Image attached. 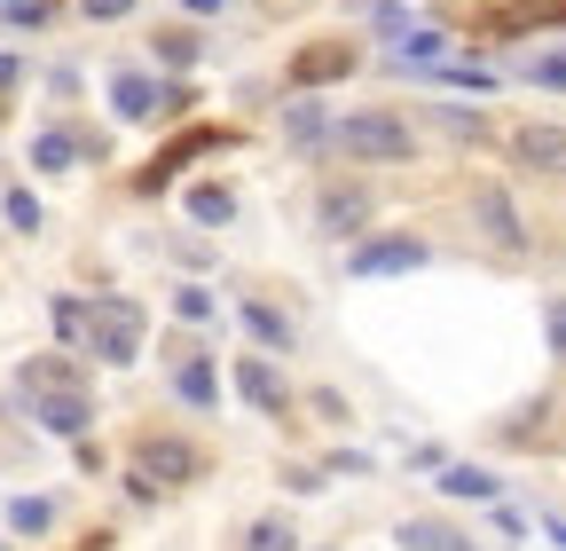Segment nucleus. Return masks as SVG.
Returning <instances> with one entry per match:
<instances>
[{"label": "nucleus", "mask_w": 566, "mask_h": 551, "mask_svg": "<svg viewBox=\"0 0 566 551\" xmlns=\"http://www.w3.org/2000/svg\"><path fill=\"white\" fill-rule=\"evenodd\" d=\"M354 63H363V55H354L346 40H315V48L292 55V80H300V87H323V80H346Z\"/></svg>", "instance_id": "obj_11"}, {"label": "nucleus", "mask_w": 566, "mask_h": 551, "mask_svg": "<svg viewBox=\"0 0 566 551\" xmlns=\"http://www.w3.org/2000/svg\"><path fill=\"white\" fill-rule=\"evenodd\" d=\"M401 543L409 551H472L457 528H441V520H401Z\"/></svg>", "instance_id": "obj_20"}, {"label": "nucleus", "mask_w": 566, "mask_h": 551, "mask_svg": "<svg viewBox=\"0 0 566 551\" xmlns=\"http://www.w3.org/2000/svg\"><path fill=\"white\" fill-rule=\"evenodd\" d=\"M527 80H543V87H566V55H543V63H527Z\"/></svg>", "instance_id": "obj_30"}, {"label": "nucleus", "mask_w": 566, "mask_h": 551, "mask_svg": "<svg viewBox=\"0 0 566 551\" xmlns=\"http://www.w3.org/2000/svg\"><path fill=\"white\" fill-rule=\"evenodd\" d=\"M9 528H17V536H48V528H55V505H48V497H17V505H9Z\"/></svg>", "instance_id": "obj_21"}, {"label": "nucleus", "mask_w": 566, "mask_h": 551, "mask_svg": "<svg viewBox=\"0 0 566 551\" xmlns=\"http://www.w3.org/2000/svg\"><path fill=\"white\" fill-rule=\"evenodd\" d=\"M48 315H55V339H63V347H80V355H87V331H95V308L63 292V300H48Z\"/></svg>", "instance_id": "obj_14"}, {"label": "nucleus", "mask_w": 566, "mask_h": 551, "mask_svg": "<svg viewBox=\"0 0 566 551\" xmlns=\"http://www.w3.org/2000/svg\"><path fill=\"white\" fill-rule=\"evenodd\" d=\"M331 143H338L346 158H370V166H409V158H417V134H409V118H394V111H354L346 126H331Z\"/></svg>", "instance_id": "obj_1"}, {"label": "nucleus", "mask_w": 566, "mask_h": 551, "mask_svg": "<svg viewBox=\"0 0 566 551\" xmlns=\"http://www.w3.org/2000/svg\"><path fill=\"white\" fill-rule=\"evenodd\" d=\"M126 472L142 480V489H189L197 480V441H181V434H142L134 449H126Z\"/></svg>", "instance_id": "obj_3"}, {"label": "nucleus", "mask_w": 566, "mask_h": 551, "mask_svg": "<svg viewBox=\"0 0 566 551\" xmlns=\"http://www.w3.org/2000/svg\"><path fill=\"white\" fill-rule=\"evenodd\" d=\"M221 143H229L221 126H197V134H181V143H166V150H158L150 166L134 174V189H142V197H158V189H166V181H174V174H181L189 158H205V150H221Z\"/></svg>", "instance_id": "obj_6"}, {"label": "nucleus", "mask_w": 566, "mask_h": 551, "mask_svg": "<svg viewBox=\"0 0 566 551\" xmlns=\"http://www.w3.org/2000/svg\"><path fill=\"white\" fill-rule=\"evenodd\" d=\"M189 214H197L205 229L237 221V189H229V181H197V189H189Z\"/></svg>", "instance_id": "obj_15"}, {"label": "nucleus", "mask_w": 566, "mask_h": 551, "mask_svg": "<svg viewBox=\"0 0 566 551\" xmlns=\"http://www.w3.org/2000/svg\"><path fill=\"white\" fill-rule=\"evenodd\" d=\"M292 543H300V536L283 528V520H260V528L244 536V551H292Z\"/></svg>", "instance_id": "obj_25"}, {"label": "nucleus", "mask_w": 566, "mask_h": 551, "mask_svg": "<svg viewBox=\"0 0 566 551\" xmlns=\"http://www.w3.org/2000/svg\"><path fill=\"white\" fill-rule=\"evenodd\" d=\"M433 245L417 237H378V245H354V276H401V268H424Z\"/></svg>", "instance_id": "obj_9"}, {"label": "nucleus", "mask_w": 566, "mask_h": 551, "mask_svg": "<svg viewBox=\"0 0 566 551\" xmlns=\"http://www.w3.org/2000/svg\"><path fill=\"white\" fill-rule=\"evenodd\" d=\"M543 331H551V355L566 363V300H551V308H543Z\"/></svg>", "instance_id": "obj_27"}, {"label": "nucleus", "mask_w": 566, "mask_h": 551, "mask_svg": "<svg viewBox=\"0 0 566 551\" xmlns=\"http://www.w3.org/2000/svg\"><path fill=\"white\" fill-rule=\"evenodd\" d=\"M237 394H244L252 409H268V418H283V409H292V386H283V371H275V363H260V355H244V363H237Z\"/></svg>", "instance_id": "obj_10"}, {"label": "nucleus", "mask_w": 566, "mask_h": 551, "mask_svg": "<svg viewBox=\"0 0 566 551\" xmlns=\"http://www.w3.org/2000/svg\"><path fill=\"white\" fill-rule=\"evenodd\" d=\"M504 32H543V24H566V0H512L504 17H495Z\"/></svg>", "instance_id": "obj_16"}, {"label": "nucleus", "mask_w": 566, "mask_h": 551, "mask_svg": "<svg viewBox=\"0 0 566 551\" xmlns=\"http://www.w3.org/2000/svg\"><path fill=\"white\" fill-rule=\"evenodd\" d=\"M32 402V418L55 434V441H80L87 426H95V402H87V386H63V394H24Z\"/></svg>", "instance_id": "obj_7"}, {"label": "nucleus", "mask_w": 566, "mask_h": 551, "mask_svg": "<svg viewBox=\"0 0 566 551\" xmlns=\"http://www.w3.org/2000/svg\"><path fill=\"white\" fill-rule=\"evenodd\" d=\"M111 111L134 126V118H158V111H166V95L142 80V72H111Z\"/></svg>", "instance_id": "obj_12"}, {"label": "nucleus", "mask_w": 566, "mask_h": 551, "mask_svg": "<svg viewBox=\"0 0 566 551\" xmlns=\"http://www.w3.org/2000/svg\"><path fill=\"white\" fill-rule=\"evenodd\" d=\"M512 158L535 166V174H566V126H551V118L512 126Z\"/></svg>", "instance_id": "obj_8"}, {"label": "nucleus", "mask_w": 566, "mask_h": 551, "mask_svg": "<svg viewBox=\"0 0 566 551\" xmlns=\"http://www.w3.org/2000/svg\"><path fill=\"white\" fill-rule=\"evenodd\" d=\"M17 386H24V394H63V386H87V378H80V363H71V355H32V363L17 371Z\"/></svg>", "instance_id": "obj_13"}, {"label": "nucleus", "mask_w": 566, "mask_h": 551, "mask_svg": "<svg viewBox=\"0 0 566 551\" xmlns=\"http://www.w3.org/2000/svg\"><path fill=\"white\" fill-rule=\"evenodd\" d=\"M80 17L87 24H118V17H134V0H80Z\"/></svg>", "instance_id": "obj_26"}, {"label": "nucleus", "mask_w": 566, "mask_h": 551, "mask_svg": "<svg viewBox=\"0 0 566 551\" xmlns=\"http://www.w3.org/2000/svg\"><path fill=\"white\" fill-rule=\"evenodd\" d=\"M174 394H181V402H197V409H212V402H221V378H212V363L197 355V363H181V371H174Z\"/></svg>", "instance_id": "obj_17"}, {"label": "nucleus", "mask_w": 566, "mask_h": 551, "mask_svg": "<svg viewBox=\"0 0 566 551\" xmlns=\"http://www.w3.org/2000/svg\"><path fill=\"white\" fill-rule=\"evenodd\" d=\"M95 331H87V355L95 363H134L142 355V339H150V315H142V300L126 292H95Z\"/></svg>", "instance_id": "obj_2"}, {"label": "nucleus", "mask_w": 566, "mask_h": 551, "mask_svg": "<svg viewBox=\"0 0 566 551\" xmlns=\"http://www.w3.org/2000/svg\"><path fill=\"white\" fill-rule=\"evenodd\" d=\"M158 55L181 72V63H197V40H189V32H166V40H158Z\"/></svg>", "instance_id": "obj_28"}, {"label": "nucleus", "mask_w": 566, "mask_h": 551, "mask_svg": "<svg viewBox=\"0 0 566 551\" xmlns=\"http://www.w3.org/2000/svg\"><path fill=\"white\" fill-rule=\"evenodd\" d=\"M441 489H449V497H472V505H488L495 489H504V480H495L488 465H449V472H441Z\"/></svg>", "instance_id": "obj_18"}, {"label": "nucleus", "mask_w": 566, "mask_h": 551, "mask_svg": "<svg viewBox=\"0 0 566 551\" xmlns=\"http://www.w3.org/2000/svg\"><path fill=\"white\" fill-rule=\"evenodd\" d=\"M0 214H9L17 237H32V229H40V197H32V189H9V197H0Z\"/></svg>", "instance_id": "obj_23"}, {"label": "nucleus", "mask_w": 566, "mask_h": 551, "mask_svg": "<svg viewBox=\"0 0 566 551\" xmlns=\"http://www.w3.org/2000/svg\"><path fill=\"white\" fill-rule=\"evenodd\" d=\"M17 80H24V63H17V55H0V95H9Z\"/></svg>", "instance_id": "obj_32"}, {"label": "nucleus", "mask_w": 566, "mask_h": 551, "mask_svg": "<svg viewBox=\"0 0 566 551\" xmlns=\"http://www.w3.org/2000/svg\"><path fill=\"white\" fill-rule=\"evenodd\" d=\"M71 158H80V143H71L63 126H48V134H32V166L40 174H71Z\"/></svg>", "instance_id": "obj_19"}, {"label": "nucleus", "mask_w": 566, "mask_h": 551, "mask_svg": "<svg viewBox=\"0 0 566 551\" xmlns=\"http://www.w3.org/2000/svg\"><path fill=\"white\" fill-rule=\"evenodd\" d=\"M244 323H252V339H268V347H275V355H283V347H292V323H283L275 308H260V300H252V308H244Z\"/></svg>", "instance_id": "obj_22"}, {"label": "nucleus", "mask_w": 566, "mask_h": 551, "mask_svg": "<svg viewBox=\"0 0 566 551\" xmlns=\"http://www.w3.org/2000/svg\"><path fill=\"white\" fill-rule=\"evenodd\" d=\"M472 221L488 245H504V252H527V221H520V205L504 181H472Z\"/></svg>", "instance_id": "obj_4"}, {"label": "nucleus", "mask_w": 566, "mask_h": 551, "mask_svg": "<svg viewBox=\"0 0 566 551\" xmlns=\"http://www.w3.org/2000/svg\"><path fill=\"white\" fill-rule=\"evenodd\" d=\"M441 48H449V40H441V32H424V24H417V32H401V63H433Z\"/></svg>", "instance_id": "obj_24"}, {"label": "nucleus", "mask_w": 566, "mask_h": 551, "mask_svg": "<svg viewBox=\"0 0 566 551\" xmlns=\"http://www.w3.org/2000/svg\"><path fill=\"white\" fill-rule=\"evenodd\" d=\"M0 9H9V0H0Z\"/></svg>", "instance_id": "obj_34"}, {"label": "nucleus", "mask_w": 566, "mask_h": 551, "mask_svg": "<svg viewBox=\"0 0 566 551\" xmlns=\"http://www.w3.org/2000/svg\"><path fill=\"white\" fill-rule=\"evenodd\" d=\"M174 315H181V323H205V315H212V292H174Z\"/></svg>", "instance_id": "obj_29"}, {"label": "nucleus", "mask_w": 566, "mask_h": 551, "mask_svg": "<svg viewBox=\"0 0 566 551\" xmlns=\"http://www.w3.org/2000/svg\"><path fill=\"white\" fill-rule=\"evenodd\" d=\"M543 536H551V543L566 551V520H558V512H543Z\"/></svg>", "instance_id": "obj_33"}, {"label": "nucleus", "mask_w": 566, "mask_h": 551, "mask_svg": "<svg viewBox=\"0 0 566 551\" xmlns=\"http://www.w3.org/2000/svg\"><path fill=\"white\" fill-rule=\"evenodd\" d=\"M315 221H323V237H363V229L378 221V197H370L363 181H331V189L315 197Z\"/></svg>", "instance_id": "obj_5"}, {"label": "nucleus", "mask_w": 566, "mask_h": 551, "mask_svg": "<svg viewBox=\"0 0 566 551\" xmlns=\"http://www.w3.org/2000/svg\"><path fill=\"white\" fill-rule=\"evenodd\" d=\"M292 134H300V143H323V134H331V126H323V118H315V111L300 103V111H292Z\"/></svg>", "instance_id": "obj_31"}]
</instances>
